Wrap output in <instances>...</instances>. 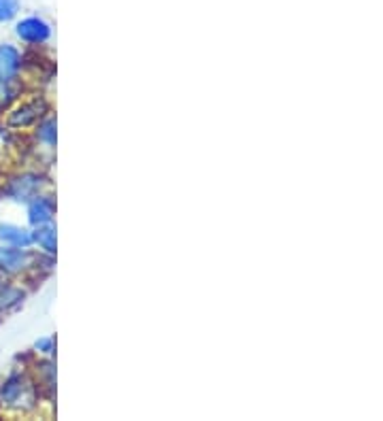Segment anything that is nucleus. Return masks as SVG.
<instances>
[{
    "mask_svg": "<svg viewBox=\"0 0 383 421\" xmlns=\"http://www.w3.org/2000/svg\"><path fill=\"white\" fill-rule=\"evenodd\" d=\"M0 404L9 406V408H18V411H24V408L32 406L34 404L32 385L20 375L9 377L3 383V387H0Z\"/></svg>",
    "mask_w": 383,
    "mask_h": 421,
    "instance_id": "1",
    "label": "nucleus"
},
{
    "mask_svg": "<svg viewBox=\"0 0 383 421\" xmlns=\"http://www.w3.org/2000/svg\"><path fill=\"white\" fill-rule=\"evenodd\" d=\"M15 32L26 43H45L51 36V28L41 17H26L15 26Z\"/></svg>",
    "mask_w": 383,
    "mask_h": 421,
    "instance_id": "2",
    "label": "nucleus"
},
{
    "mask_svg": "<svg viewBox=\"0 0 383 421\" xmlns=\"http://www.w3.org/2000/svg\"><path fill=\"white\" fill-rule=\"evenodd\" d=\"M45 109L43 102H28V104H22V107H18L15 111L9 113L7 117V124L13 126V128H26L30 124H34L39 117H41V111Z\"/></svg>",
    "mask_w": 383,
    "mask_h": 421,
    "instance_id": "3",
    "label": "nucleus"
},
{
    "mask_svg": "<svg viewBox=\"0 0 383 421\" xmlns=\"http://www.w3.org/2000/svg\"><path fill=\"white\" fill-rule=\"evenodd\" d=\"M20 71V54L11 45H0V83H9Z\"/></svg>",
    "mask_w": 383,
    "mask_h": 421,
    "instance_id": "4",
    "label": "nucleus"
},
{
    "mask_svg": "<svg viewBox=\"0 0 383 421\" xmlns=\"http://www.w3.org/2000/svg\"><path fill=\"white\" fill-rule=\"evenodd\" d=\"M0 241H5L13 247H20V249H26L30 243H32V234L20 226H13V224H3L0 226Z\"/></svg>",
    "mask_w": 383,
    "mask_h": 421,
    "instance_id": "5",
    "label": "nucleus"
},
{
    "mask_svg": "<svg viewBox=\"0 0 383 421\" xmlns=\"http://www.w3.org/2000/svg\"><path fill=\"white\" fill-rule=\"evenodd\" d=\"M28 264V253L22 249H0V269L7 273H18Z\"/></svg>",
    "mask_w": 383,
    "mask_h": 421,
    "instance_id": "6",
    "label": "nucleus"
},
{
    "mask_svg": "<svg viewBox=\"0 0 383 421\" xmlns=\"http://www.w3.org/2000/svg\"><path fill=\"white\" fill-rule=\"evenodd\" d=\"M53 215V206L49 200L45 198H36L30 202V208H28V220L32 226H41V224H47Z\"/></svg>",
    "mask_w": 383,
    "mask_h": 421,
    "instance_id": "7",
    "label": "nucleus"
},
{
    "mask_svg": "<svg viewBox=\"0 0 383 421\" xmlns=\"http://www.w3.org/2000/svg\"><path fill=\"white\" fill-rule=\"evenodd\" d=\"M32 241H36L49 253L56 251V230H53L51 226H47V224L36 226V232L32 234Z\"/></svg>",
    "mask_w": 383,
    "mask_h": 421,
    "instance_id": "8",
    "label": "nucleus"
},
{
    "mask_svg": "<svg viewBox=\"0 0 383 421\" xmlns=\"http://www.w3.org/2000/svg\"><path fill=\"white\" fill-rule=\"evenodd\" d=\"M36 185H39V181H36L34 177L18 179V181L13 183V196H15L18 200H28V196L36 190Z\"/></svg>",
    "mask_w": 383,
    "mask_h": 421,
    "instance_id": "9",
    "label": "nucleus"
},
{
    "mask_svg": "<svg viewBox=\"0 0 383 421\" xmlns=\"http://www.w3.org/2000/svg\"><path fill=\"white\" fill-rule=\"evenodd\" d=\"M20 11V0H0V24L11 22Z\"/></svg>",
    "mask_w": 383,
    "mask_h": 421,
    "instance_id": "10",
    "label": "nucleus"
},
{
    "mask_svg": "<svg viewBox=\"0 0 383 421\" xmlns=\"http://www.w3.org/2000/svg\"><path fill=\"white\" fill-rule=\"evenodd\" d=\"M39 136H41L45 143H49V145L56 143V122H53V120L45 122V124L41 126V130H39Z\"/></svg>",
    "mask_w": 383,
    "mask_h": 421,
    "instance_id": "11",
    "label": "nucleus"
},
{
    "mask_svg": "<svg viewBox=\"0 0 383 421\" xmlns=\"http://www.w3.org/2000/svg\"><path fill=\"white\" fill-rule=\"evenodd\" d=\"M36 349H43L45 353H49V351H51V338H43V341H39V343H36Z\"/></svg>",
    "mask_w": 383,
    "mask_h": 421,
    "instance_id": "12",
    "label": "nucleus"
}]
</instances>
